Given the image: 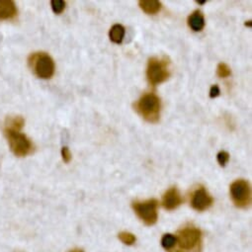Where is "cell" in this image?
<instances>
[{
    "mask_svg": "<svg viewBox=\"0 0 252 252\" xmlns=\"http://www.w3.org/2000/svg\"><path fill=\"white\" fill-rule=\"evenodd\" d=\"M175 236V246L169 252H201L203 235L199 227L186 224L178 229Z\"/></svg>",
    "mask_w": 252,
    "mask_h": 252,
    "instance_id": "1",
    "label": "cell"
},
{
    "mask_svg": "<svg viewBox=\"0 0 252 252\" xmlns=\"http://www.w3.org/2000/svg\"><path fill=\"white\" fill-rule=\"evenodd\" d=\"M135 110L147 122L158 123L160 118V99L154 92L146 93L135 103Z\"/></svg>",
    "mask_w": 252,
    "mask_h": 252,
    "instance_id": "2",
    "label": "cell"
},
{
    "mask_svg": "<svg viewBox=\"0 0 252 252\" xmlns=\"http://www.w3.org/2000/svg\"><path fill=\"white\" fill-rule=\"evenodd\" d=\"M28 63L33 72L40 78H51L56 69L54 60L46 53H34L29 57Z\"/></svg>",
    "mask_w": 252,
    "mask_h": 252,
    "instance_id": "3",
    "label": "cell"
},
{
    "mask_svg": "<svg viewBox=\"0 0 252 252\" xmlns=\"http://www.w3.org/2000/svg\"><path fill=\"white\" fill-rule=\"evenodd\" d=\"M4 134L9 143L11 152L19 158L29 156L34 151V146L28 137L19 130L4 129Z\"/></svg>",
    "mask_w": 252,
    "mask_h": 252,
    "instance_id": "4",
    "label": "cell"
},
{
    "mask_svg": "<svg viewBox=\"0 0 252 252\" xmlns=\"http://www.w3.org/2000/svg\"><path fill=\"white\" fill-rule=\"evenodd\" d=\"M170 75L169 63L166 59L152 58L147 67V78L151 85L157 86L168 79Z\"/></svg>",
    "mask_w": 252,
    "mask_h": 252,
    "instance_id": "5",
    "label": "cell"
},
{
    "mask_svg": "<svg viewBox=\"0 0 252 252\" xmlns=\"http://www.w3.org/2000/svg\"><path fill=\"white\" fill-rule=\"evenodd\" d=\"M133 210L139 219L147 225H154L158 219V201L150 199L147 201H136L132 204Z\"/></svg>",
    "mask_w": 252,
    "mask_h": 252,
    "instance_id": "6",
    "label": "cell"
},
{
    "mask_svg": "<svg viewBox=\"0 0 252 252\" xmlns=\"http://www.w3.org/2000/svg\"><path fill=\"white\" fill-rule=\"evenodd\" d=\"M230 197L239 209L247 208L251 203V188L248 181L244 179H237L230 185Z\"/></svg>",
    "mask_w": 252,
    "mask_h": 252,
    "instance_id": "7",
    "label": "cell"
},
{
    "mask_svg": "<svg viewBox=\"0 0 252 252\" xmlns=\"http://www.w3.org/2000/svg\"><path fill=\"white\" fill-rule=\"evenodd\" d=\"M214 203L213 197L210 193L205 189V187H198L192 194L191 198V206L194 210L198 212H204L212 207Z\"/></svg>",
    "mask_w": 252,
    "mask_h": 252,
    "instance_id": "8",
    "label": "cell"
},
{
    "mask_svg": "<svg viewBox=\"0 0 252 252\" xmlns=\"http://www.w3.org/2000/svg\"><path fill=\"white\" fill-rule=\"evenodd\" d=\"M183 203V198L176 187L169 188L162 197V206L167 211L177 209Z\"/></svg>",
    "mask_w": 252,
    "mask_h": 252,
    "instance_id": "9",
    "label": "cell"
},
{
    "mask_svg": "<svg viewBox=\"0 0 252 252\" xmlns=\"http://www.w3.org/2000/svg\"><path fill=\"white\" fill-rule=\"evenodd\" d=\"M18 13L16 4L12 0H1L0 1V20H11Z\"/></svg>",
    "mask_w": 252,
    "mask_h": 252,
    "instance_id": "10",
    "label": "cell"
},
{
    "mask_svg": "<svg viewBox=\"0 0 252 252\" xmlns=\"http://www.w3.org/2000/svg\"><path fill=\"white\" fill-rule=\"evenodd\" d=\"M188 26L195 32H200L205 27V18L200 10H195L188 17Z\"/></svg>",
    "mask_w": 252,
    "mask_h": 252,
    "instance_id": "11",
    "label": "cell"
},
{
    "mask_svg": "<svg viewBox=\"0 0 252 252\" xmlns=\"http://www.w3.org/2000/svg\"><path fill=\"white\" fill-rule=\"evenodd\" d=\"M139 5L141 9L149 15L157 14L162 7L161 2L158 0H141V1H139Z\"/></svg>",
    "mask_w": 252,
    "mask_h": 252,
    "instance_id": "12",
    "label": "cell"
},
{
    "mask_svg": "<svg viewBox=\"0 0 252 252\" xmlns=\"http://www.w3.org/2000/svg\"><path fill=\"white\" fill-rule=\"evenodd\" d=\"M125 28L124 26L120 25V24H115L109 32V38L110 40L115 43V44H121L124 40L125 37Z\"/></svg>",
    "mask_w": 252,
    "mask_h": 252,
    "instance_id": "13",
    "label": "cell"
},
{
    "mask_svg": "<svg viewBox=\"0 0 252 252\" xmlns=\"http://www.w3.org/2000/svg\"><path fill=\"white\" fill-rule=\"evenodd\" d=\"M24 126V119L21 116H14V117H8L4 124V129L9 130H19L23 128Z\"/></svg>",
    "mask_w": 252,
    "mask_h": 252,
    "instance_id": "14",
    "label": "cell"
},
{
    "mask_svg": "<svg viewBox=\"0 0 252 252\" xmlns=\"http://www.w3.org/2000/svg\"><path fill=\"white\" fill-rule=\"evenodd\" d=\"M176 243V236L172 233H165L161 238V246L166 251H171Z\"/></svg>",
    "mask_w": 252,
    "mask_h": 252,
    "instance_id": "15",
    "label": "cell"
},
{
    "mask_svg": "<svg viewBox=\"0 0 252 252\" xmlns=\"http://www.w3.org/2000/svg\"><path fill=\"white\" fill-rule=\"evenodd\" d=\"M119 239L126 245H133L137 240L136 236L128 231H123L119 233Z\"/></svg>",
    "mask_w": 252,
    "mask_h": 252,
    "instance_id": "16",
    "label": "cell"
},
{
    "mask_svg": "<svg viewBox=\"0 0 252 252\" xmlns=\"http://www.w3.org/2000/svg\"><path fill=\"white\" fill-rule=\"evenodd\" d=\"M217 74L219 77L220 78H226L228 76H230L231 74V70H230V67L224 63H220L218 64V67H217Z\"/></svg>",
    "mask_w": 252,
    "mask_h": 252,
    "instance_id": "17",
    "label": "cell"
},
{
    "mask_svg": "<svg viewBox=\"0 0 252 252\" xmlns=\"http://www.w3.org/2000/svg\"><path fill=\"white\" fill-rule=\"evenodd\" d=\"M65 5L66 3L63 0H52L51 1L52 9L56 14H61L64 10Z\"/></svg>",
    "mask_w": 252,
    "mask_h": 252,
    "instance_id": "18",
    "label": "cell"
},
{
    "mask_svg": "<svg viewBox=\"0 0 252 252\" xmlns=\"http://www.w3.org/2000/svg\"><path fill=\"white\" fill-rule=\"evenodd\" d=\"M217 159H218V162H219V164L220 165V166H222V167H224L225 165H226V163L228 162V160H229V155H228V153H226V152H220L219 154H218V156H217Z\"/></svg>",
    "mask_w": 252,
    "mask_h": 252,
    "instance_id": "19",
    "label": "cell"
},
{
    "mask_svg": "<svg viewBox=\"0 0 252 252\" xmlns=\"http://www.w3.org/2000/svg\"><path fill=\"white\" fill-rule=\"evenodd\" d=\"M62 157H63V159L65 163L70 162V160L72 158V155H71V153H70V151L67 147H63L62 149Z\"/></svg>",
    "mask_w": 252,
    "mask_h": 252,
    "instance_id": "20",
    "label": "cell"
},
{
    "mask_svg": "<svg viewBox=\"0 0 252 252\" xmlns=\"http://www.w3.org/2000/svg\"><path fill=\"white\" fill-rule=\"evenodd\" d=\"M220 94V87L218 85H213L210 89V97L211 98H216L218 97L219 95Z\"/></svg>",
    "mask_w": 252,
    "mask_h": 252,
    "instance_id": "21",
    "label": "cell"
},
{
    "mask_svg": "<svg viewBox=\"0 0 252 252\" xmlns=\"http://www.w3.org/2000/svg\"><path fill=\"white\" fill-rule=\"evenodd\" d=\"M196 3H198L200 5H204L205 3H207V1H206V0H203V1H202V0H197Z\"/></svg>",
    "mask_w": 252,
    "mask_h": 252,
    "instance_id": "22",
    "label": "cell"
},
{
    "mask_svg": "<svg viewBox=\"0 0 252 252\" xmlns=\"http://www.w3.org/2000/svg\"><path fill=\"white\" fill-rule=\"evenodd\" d=\"M69 252H83V251L81 249H73V250H71Z\"/></svg>",
    "mask_w": 252,
    "mask_h": 252,
    "instance_id": "23",
    "label": "cell"
},
{
    "mask_svg": "<svg viewBox=\"0 0 252 252\" xmlns=\"http://www.w3.org/2000/svg\"><path fill=\"white\" fill-rule=\"evenodd\" d=\"M245 26L251 27V21H247V22H245Z\"/></svg>",
    "mask_w": 252,
    "mask_h": 252,
    "instance_id": "24",
    "label": "cell"
}]
</instances>
